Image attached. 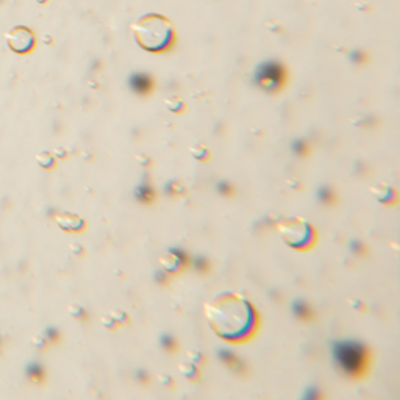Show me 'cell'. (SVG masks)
I'll use <instances>...</instances> for the list:
<instances>
[{"label": "cell", "instance_id": "cell-4", "mask_svg": "<svg viewBox=\"0 0 400 400\" xmlns=\"http://www.w3.org/2000/svg\"><path fill=\"white\" fill-rule=\"evenodd\" d=\"M8 46L14 52H28L31 46L35 44V35L27 27H16L8 35Z\"/></svg>", "mask_w": 400, "mask_h": 400}, {"label": "cell", "instance_id": "cell-10", "mask_svg": "<svg viewBox=\"0 0 400 400\" xmlns=\"http://www.w3.org/2000/svg\"><path fill=\"white\" fill-rule=\"evenodd\" d=\"M291 147H292V152H294V153H297V155H300V156L307 155V153H308V150H310V147H308V143L305 141V139H295V141L291 144Z\"/></svg>", "mask_w": 400, "mask_h": 400}, {"label": "cell", "instance_id": "cell-16", "mask_svg": "<svg viewBox=\"0 0 400 400\" xmlns=\"http://www.w3.org/2000/svg\"><path fill=\"white\" fill-rule=\"evenodd\" d=\"M350 249L353 250V253H364L366 252V247L359 241H352L350 243Z\"/></svg>", "mask_w": 400, "mask_h": 400}, {"label": "cell", "instance_id": "cell-17", "mask_svg": "<svg viewBox=\"0 0 400 400\" xmlns=\"http://www.w3.org/2000/svg\"><path fill=\"white\" fill-rule=\"evenodd\" d=\"M138 378H139V380H141V382H144V383H146V382H147V380H149L147 374H144V372H138Z\"/></svg>", "mask_w": 400, "mask_h": 400}, {"label": "cell", "instance_id": "cell-3", "mask_svg": "<svg viewBox=\"0 0 400 400\" xmlns=\"http://www.w3.org/2000/svg\"><path fill=\"white\" fill-rule=\"evenodd\" d=\"M286 72L283 66L275 61L263 63L255 72V82L266 91H275L285 83Z\"/></svg>", "mask_w": 400, "mask_h": 400}, {"label": "cell", "instance_id": "cell-2", "mask_svg": "<svg viewBox=\"0 0 400 400\" xmlns=\"http://www.w3.org/2000/svg\"><path fill=\"white\" fill-rule=\"evenodd\" d=\"M333 356L341 371L350 377H361L369 364L368 349L356 341H339L333 346Z\"/></svg>", "mask_w": 400, "mask_h": 400}, {"label": "cell", "instance_id": "cell-9", "mask_svg": "<svg viewBox=\"0 0 400 400\" xmlns=\"http://www.w3.org/2000/svg\"><path fill=\"white\" fill-rule=\"evenodd\" d=\"M317 198L321 200V204H324V205H331V204H335L336 195L330 186H321L317 189Z\"/></svg>", "mask_w": 400, "mask_h": 400}, {"label": "cell", "instance_id": "cell-11", "mask_svg": "<svg viewBox=\"0 0 400 400\" xmlns=\"http://www.w3.org/2000/svg\"><path fill=\"white\" fill-rule=\"evenodd\" d=\"M27 372H28V375H30L31 378H35V380H41V378H43V375H44V371H43V368L39 366L38 363H31V364L28 366Z\"/></svg>", "mask_w": 400, "mask_h": 400}, {"label": "cell", "instance_id": "cell-18", "mask_svg": "<svg viewBox=\"0 0 400 400\" xmlns=\"http://www.w3.org/2000/svg\"><path fill=\"white\" fill-rule=\"evenodd\" d=\"M352 58L355 59V61H361V59H363V55H361V53H358V52H353V53H352Z\"/></svg>", "mask_w": 400, "mask_h": 400}, {"label": "cell", "instance_id": "cell-6", "mask_svg": "<svg viewBox=\"0 0 400 400\" xmlns=\"http://www.w3.org/2000/svg\"><path fill=\"white\" fill-rule=\"evenodd\" d=\"M292 311L300 321H311V319L314 317L313 310L310 308V305L307 302H304V300H295V302L292 304Z\"/></svg>", "mask_w": 400, "mask_h": 400}, {"label": "cell", "instance_id": "cell-5", "mask_svg": "<svg viewBox=\"0 0 400 400\" xmlns=\"http://www.w3.org/2000/svg\"><path fill=\"white\" fill-rule=\"evenodd\" d=\"M128 83H130L131 89L136 91L138 94H147L153 86L150 77L146 74H133L128 80Z\"/></svg>", "mask_w": 400, "mask_h": 400}, {"label": "cell", "instance_id": "cell-14", "mask_svg": "<svg viewBox=\"0 0 400 400\" xmlns=\"http://www.w3.org/2000/svg\"><path fill=\"white\" fill-rule=\"evenodd\" d=\"M194 268L198 271V272H207L208 269H210V264H208V261L205 258H197V259H194Z\"/></svg>", "mask_w": 400, "mask_h": 400}, {"label": "cell", "instance_id": "cell-13", "mask_svg": "<svg viewBox=\"0 0 400 400\" xmlns=\"http://www.w3.org/2000/svg\"><path fill=\"white\" fill-rule=\"evenodd\" d=\"M217 191L221 192L222 195H225V197H230L233 194V186L230 183H227V182H219L217 183Z\"/></svg>", "mask_w": 400, "mask_h": 400}, {"label": "cell", "instance_id": "cell-15", "mask_svg": "<svg viewBox=\"0 0 400 400\" xmlns=\"http://www.w3.org/2000/svg\"><path fill=\"white\" fill-rule=\"evenodd\" d=\"M180 191H182V188H180V185H178V183H175V182L169 183V185H168V188H166V192H168L169 195H177Z\"/></svg>", "mask_w": 400, "mask_h": 400}, {"label": "cell", "instance_id": "cell-8", "mask_svg": "<svg viewBox=\"0 0 400 400\" xmlns=\"http://www.w3.org/2000/svg\"><path fill=\"white\" fill-rule=\"evenodd\" d=\"M219 356H221L222 361H224L227 366H230L231 369H235V371H238V372H243V363H241V359H238V356L233 355L231 352H228V350H221V352H219Z\"/></svg>", "mask_w": 400, "mask_h": 400}, {"label": "cell", "instance_id": "cell-1", "mask_svg": "<svg viewBox=\"0 0 400 400\" xmlns=\"http://www.w3.org/2000/svg\"><path fill=\"white\" fill-rule=\"evenodd\" d=\"M133 33L138 44L149 52L166 50L174 41L171 24L158 14H149L139 19L133 25Z\"/></svg>", "mask_w": 400, "mask_h": 400}, {"label": "cell", "instance_id": "cell-7", "mask_svg": "<svg viewBox=\"0 0 400 400\" xmlns=\"http://www.w3.org/2000/svg\"><path fill=\"white\" fill-rule=\"evenodd\" d=\"M135 195H136V198L139 200V202H144V204L153 202V197H155V195H153V188H152V185L147 183V182H143L141 185L136 188Z\"/></svg>", "mask_w": 400, "mask_h": 400}, {"label": "cell", "instance_id": "cell-12", "mask_svg": "<svg viewBox=\"0 0 400 400\" xmlns=\"http://www.w3.org/2000/svg\"><path fill=\"white\" fill-rule=\"evenodd\" d=\"M161 346L168 350V352H174L177 349V343H175V339L169 335H163L161 336Z\"/></svg>", "mask_w": 400, "mask_h": 400}]
</instances>
